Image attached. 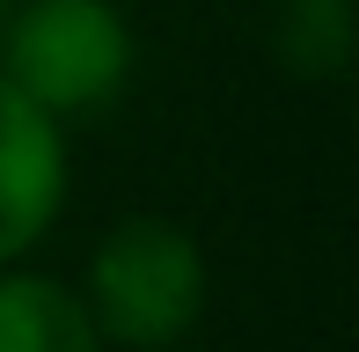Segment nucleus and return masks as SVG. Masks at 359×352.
I'll list each match as a JSON object with an SVG mask.
<instances>
[{"instance_id": "3", "label": "nucleus", "mask_w": 359, "mask_h": 352, "mask_svg": "<svg viewBox=\"0 0 359 352\" xmlns=\"http://www.w3.org/2000/svg\"><path fill=\"white\" fill-rule=\"evenodd\" d=\"M67 205V125L0 81V264H22Z\"/></svg>"}, {"instance_id": "2", "label": "nucleus", "mask_w": 359, "mask_h": 352, "mask_svg": "<svg viewBox=\"0 0 359 352\" xmlns=\"http://www.w3.org/2000/svg\"><path fill=\"white\" fill-rule=\"evenodd\" d=\"M0 81L59 125L118 103L133 81V29L118 0H8Z\"/></svg>"}, {"instance_id": "1", "label": "nucleus", "mask_w": 359, "mask_h": 352, "mask_svg": "<svg viewBox=\"0 0 359 352\" xmlns=\"http://www.w3.org/2000/svg\"><path fill=\"white\" fill-rule=\"evenodd\" d=\"M205 250L184 220H118V228L95 243L81 301H88V323L110 352H176L198 330L205 316Z\"/></svg>"}, {"instance_id": "6", "label": "nucleus", "mask_w": 359, "mask_h": 352, "mask_svg": "<svg viewBox=\"0 0 359 352\" xmlns=\"http://www.w3.org/2000/svg\"><path fill=\"white\" fill-rule=\"evenodd\" d=\"M0 15H8V0H0Z\"/></svg>"}, {"instance_id": "4", "label": "nucleus", "mask_w": 359, "mask_h": 352, "mask_svg": "<svg viewBox=\"0 0 359 352\" xmlns=\"http://www.w3.org/2000/svg\"><path fill=\"white\" fill-rule=\"evenodd\" d=\"M0 352H110L88 323L81 286L37 264H0Z\"/></svg>"}, {"instance_id": "5", "label": "nucleus", "mask_w": 359, "mask_h": 352, "mask_svg": "<svg viewBox=\"0 0 359 352\" xmlns=\"http://www.w3.org/2000/svg\"><path fill=\"white\" fill-rule=\"evenodd\" d=\"M271 44H279L286 74H308V81L337 74L352 52V0H279L271 8Z\"/></svg>"}]
</instances>
